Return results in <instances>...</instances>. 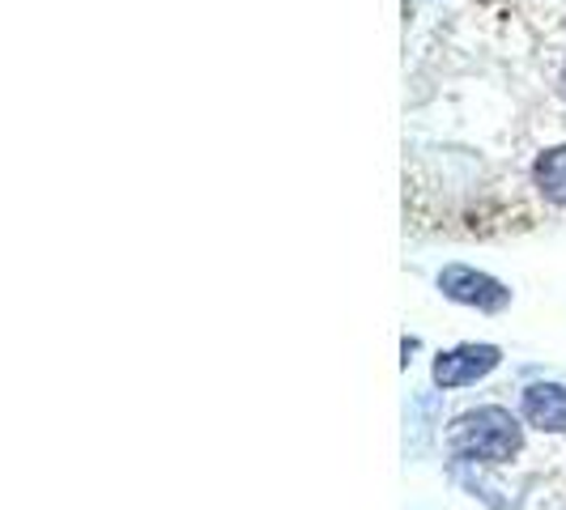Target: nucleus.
<instances>
[{"mask_svg":"<svg viewBox=\"0 0 566 510\" xmlns=\"http://www.w3.org/2000/svg\"><path fill=\"white\" fill-rule=\"evenodd\" d=\"M452 447L469 459H485V464H503L520 451V429L503 408H482L460 417L452 429Z\"/></svg>","mask_w":566,"mask_h":510,"instance_id":"f257e3e1","label":"nucleus"},{"mask_svg":"<svg viewBox=\"0 0 566 510\" xmlns=\"http://www.w3.org/2000/svg\"><path fill=\"white\" fill-rule=\"evenodd\" d=\"M499 366V349L494 344H464L455 353H443L434 362V383L439 387H460V383H473L490 370Z\"/></svg>","mask_w":566,"mask_h":510,"instance_id":"f03ea898","label":"nucleus"},{"mask_svg":"<svg viewBox=\"0 0 566 510\" xmlns=\"http://www.w3.org/2000/svg\"><path fill=\"white\" fill-rule=\"evenodd\" d=\"M443 289H448L452 298H460V302L482 307V311H494V307L507 302V289H503V285L482 277V273H469V268H448V273H443Z\"/></svg>","mask_w":566,"mask_h":510,"instance_id":"7ed1b4c3","label":"nucleus"},{"mask_svg":"<svg viewBox=\"0 0 566 510\" xmlns=\"http://www.w3.org/2000/svg\"><path fill=\"white\" fill-rule=\"evenodd\" d=\"M524 417L541 429H566V387L558 383H537L524 396Z\"/></svg>","mask_w":566,"mask_h":510,"instance_id":"20e7f679","label":"nucleus"},{"mask_svg":"<svg viewBox=\"0 0 566 510\" xmlns=\"http://www.w3.org/2000/svg\"><path fill=\"white\" fill-rule=\"evenodd\" d=\"M537 183L541 192L554 200V204H566V149H554L537 162Z\"/></svg>","mask_w":566,"mask_h":510,"instance_id":"39448f33","label":"nucleus"}]
</instances>
